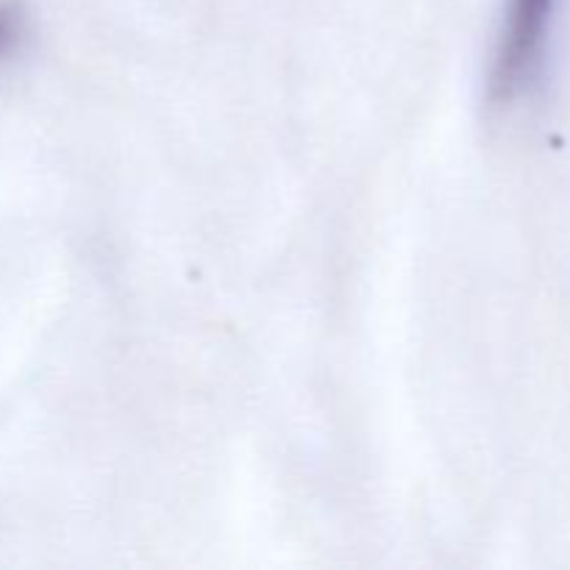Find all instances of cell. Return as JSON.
Here are the masks:
<instances>
[{
	"mask_svg": "<svg viewBox=\"0 0 570 570\" xmlns=\"http://www.w3.org/2000/svg\"><path fill=\"white\" fill-rule=\"evenodd\" d=\"M554 0H510L493 65V92L512 98L543 56Z\"/></svg>",
	"mask_w": 570,
	"mask_h": 570,
	"instance_id": "1",
	"label": "cell"
},
{
	"mask_svg": "<svg viewBox=\"0 0 570 570\" xmlns=\"http://www.w3.org/2000/svg\"><path fill=\"white\" fill-rule=\"evenodd\" d=\"M22 39V14L11 0H0V61L14 53Z\"/></svg>",
	"mask_w": 570,
	"mask_h": 570,
	"instance_id": "2",
	"label": "cell"
}]
</instances>
